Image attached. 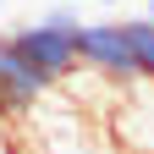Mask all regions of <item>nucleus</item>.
I'll return each instance as SVG.
<instances>
[{
	"instance_id": "obj_7",
	"label": "nucleus",
	"mask_w": 154,
	"mask_h": 154,
	"mask_svg": "<svg viewBox=\"0 0 154 154\" xmlns=\"http://www.w3.org/2000/svg\"><path fill=\"white\" fill-rule=\"evenodd\" d=\"M149 17H154V0H149Z\"/></svg>"
},
{
	"instance_id": "obj_1",
	"label": "nucleus",
	"mask_w": 154,
	"mask_h": 154,
	"mask_svg": "<svg viewBox=\"0 0 154 154\" xmlns=\"http://www.w3.org/2000/svg\"><path fill=\"white\" fill-rule=\"evenodd\" d=\"M0 44H6L33 77H44L50 88L66 83V77H77V17L72 11H50V17H38L28 28L6 33Z\"/></svg>"
},
{
	"instance_id": "obj_6",
	"label": "nucleus",
	"mask_w": 154,
	"mask_h": 154,
	"mask_svg": "<svg viewBox=\"0 0 154 154\" xmlns=\"http://www.w3.org/2000/svg\"><path fill=\"white\" fill-rule=\"evenodd\" d=\"M0 121H11V116H6V105H0Z\"/></svg>"
},
{
	"instance_id": "obj_3",
	"label": "nucleus",
	"mask_w": 154,
	"mask_h": 154,
	"mask_svg": "<svg viewBox=\"0 0 154 154\" xmlns=\"http://www.w3.org/2000/svg\"><path fill=\"white\" fill-rule=\"evenodd\" d=\"M44 99H50V83L33 77L6 44H0V105H6V116H11V121H28Z\"/></svg>"
},
{
	"instance_id": "obj_2",
	"label": "nucleus",
	"mask_w": 154,
	"mask_h": 154,
	"mask_svg": "<svg viewBox=\"0 0 154 154\" xmlns=\"http://www.w3.org/2000/svg\"><path fill=\"white\" fill-rule=\"evenodd\" d=\"M77 72L88 77H105L116 88H132L138 83V66H132V50H127V33L121 22H77Z\"/></svg>"
},
{
	"instance_id": "obj_5",
	"label": "nucleus",
	"mask_w": 154,
	"mask_h": 154,
	"mask_svg": "<svg viewBox=\"0 0 154 154\" xmlns=\"http://www.w3.org/2000/svg\"><path fill=\"white\" fill-rule=\"evenodd\" d=\"M17 154H99V149H94V143H83V127H77L72 116H66V121L55 127V132H44V138H38L33 149H17Z\"/></svg>"
},
{
	"instance_id": "obj_8",
	"label": "nucleus",
	"mask_w": 154,
	"mask_h": 154,
	"mask_svg": "<svg viewBox=\"0 0 154 154\" xmlns=\"http://www.w3.org/2000/svg\"><path fill=\"white\" fill-rule=\"evenodd\" d=\"M110 6H116V0H110Z\"/></svg>"
},
{
	"instance_id": "obj_4",
	"label": "nucleus",
	"mask_w": 154,
	"mask_h": 154,
	"mask_svg": "<svg viewBox=\"0 0 154 154\" xmlns=\"http://www.w3.org/2000/svg\"><path fill=\"white\" fill-rule=\"evenodd\" d=\"M132 66H138V83H154V17H127L121 22Z\"/></svg>"
}]
</instances>
